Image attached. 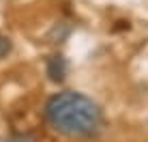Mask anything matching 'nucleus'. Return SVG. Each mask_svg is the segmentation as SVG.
I'll return each mask as SVG.
<instances>
[{
  "mask_svg": "<svg viewBox=\"0 0 148 142\" xmlns=\"http://www.w3.org/2000/svg\"><path fill=\"white\" fill-rule=\"evenodd\" d=\"M49 127L67 138H95L103 129L101 105L77 90H62L47 99L43 108Z\"/></svg>",
  "mask_w": 148,
  "mask_h": 142,
  "instance_id": "f257e3e1",
  "label": "nucleus"
},
{
  "mask_svg": "<svg viewBox=\"0 0 148 142\" xmlns=\"http://www.w3.org/2000/svg\"><path fill=\"white\" fill-rule=\"evenodd\" d=\"M13 50V43L9 37H4V34H0V58H7L9 54H11Z\"/></svg>",
  "mask_w": 148,
  "mask_h": 142,
  "instance_id": "7ed1b4c3",
  "label": "nucleus"
},
{
  "mask_svg": "<svg viewBox=\"0 0 148 142\" xmlns=\"http://www.w3.org/2000/svg\"><path fill=\"white\" fill-rule=\"evenodd\" d=\"M47 75L52 82H62L64 75H67V60H64V56L56 54V56L47 60Z\"/></svg>",
  "mask_w": 148,
  "mask_h": 142,
  "instance_id": "f03ea898",
  "label": "nucleus"
}]
</instances>
